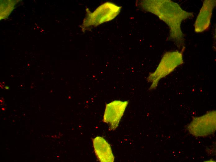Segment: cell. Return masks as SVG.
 Here are the masks:
<instances>
[{
  "label": "cell",
  "instance_id": "cell-6",
  "mask_svg": "<svg viewBox=\"0 0 216 162\" xmlns=\"http://www.w3.org/2000/svg\"><path fill=\"white\" fill-rule=\"evenodd\" d=\"M216 0H205L197 16L194 25L195 31L197 33L203 32L209 27L213 10L216 6Z\"/></svg>",
  "mask_w": 216,
  "mask_h": 162
},
{
  "label": "cell",
  "instance_id": "cell-7",
  "mask_svg": "<svg viewBox=\"0 0 216 162\" xmlns=\"http://www.w3.org/2000/svg\"><path fill=\"white\" fill-rule=\"evenodd\" d=\"M92 141L95 153L100 161H114V157L110 145L104 138L97 136Z\"/></svg>",
  "mask_w": 216,
  "mask_h": 162
},
{
  "label": "cell",
  "instance_id": "cell-9",
  "mask_svg": "<svg viewBox=\"0 0 216 162\" xmlns=\"http://www.w3.org/2000/svg\"><path fill=\"white\" fill-rule=\"evenodd\" d=\"M5 88L7 89L9 88V87L8 86H6L5 87Z\"/></svg>",
  "mask_w": 216,
  "mask_h": 162
},
{
  "label": "cell",
  "instance_id": "cell-5",
  "mask_svg": "<svg viewBox=\"0 0 216 162\" xmlns=\"http://www.w3.org/2000/svg\"><path fill=\"white\" fill-rule=\"evenodd\" d=\"M128 101L115 100L107 104L103 121L110 125V130H114L118 126Z\"/></svg>",
  "mask_w": 216,
  "mask_h": 162
},
{
  "label": "cell",
  "instance_id": "cell-2",
  "mask_svg": "<svg viewBox=\"0 0 216 162\" xmlns=\"http://www.w3.org/2000/svg\"><path fill=\"white\" fill-rule=\"evenodd\" d=\"M183 61L182 52L177 50L166 52L156 69L150 73L147 78V81L151 83L150 90L155 89L161 79L182 64Z\"/></svg>",
  "mask_w": 216,
  "mask_h": 162
},
{
  "label": "cell",
  "instance_id": "cell-3",
  "mask_svg": "<svg viewBox=\"0 0 216 162\" xmlns=\"http://www.w3.org/2000/svg\"><path fill=\"white\" fill-rule=\"evenodd\" d=\"M122 7L110 2H105L91 12L86 9V16L80 27L83 31L92 26L96 27L101 24L111 21L119 13Z\"/></svg>",
  "mask_w": 216,
  "mask_h": 162
},
{
  "label": "cell",
  "instance_id": "cell-8",
  "mask_svg": "<svg viewBox=\"0 0 216 162\" xmlns=\"http://www.w3.org/2000/svg\"><path fill=\"white\" fill-rule=\"evenodd\" d=\"M3 1L4 3L2 2V3L0 4V8H4V9H0V12L4 10V12L0 14L1 19L7 18L13 9V7L15 4V1L13 0H6Z\"/></svg>",
  "mask_w": 216,
  "mask_h": 162
},
{
  "label": "cell",
  "instance_id": "cell-4",
  "mask_svg": "<svg viewBox=\"0 0 216 162\" xmlns=\"http://www.w3.org/2000/svg\"><path fill=\"white\" fill-rule=\"evenodd\" d=\"M189 133L196 137H205L213 134L216 130V111L209 112L194 117L188 125Z\"/></svg>",
  "mask_w": 216,
  "mask_h": 162
},
{
  "label": "cell",
  "instance_id": "cell-1",
  "mask_svg": "<svg viewBox=\"0 0 216 162\" xmlns=\"http://www.w3.org/2000/svg\"><path fill=\"white\" fill-rule=\"evenodd\" d=\"M137 1V6L156 15L168 25L170 30L169 40L174 42L182 52L185 39L181 24L183 20L193 17V13L183 10L177 3L169 0Z\"/></svg>",
  "mask_w": 216,
  "mask_h": 162
}]
</instances>
